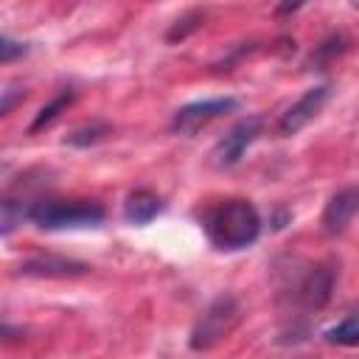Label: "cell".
<instances>
[{"label":"cell","instance_id":"cell-1","mask_svg":"<svg viewBox=\"0 0 359 359\" xmlns=\"http://www.w3.org/2000/svg\"><path fill=\"white\" fill-rule=\"evenodd\" d=\"M208 241L216 250L236 252L247 250L261 236V216L250 199H224L213 208H208L199 219Z\"/></svg>","mask_w":359,"mask_h":359},{"label":"cell","instance_id":"cell-2","mask_svg":"<svg viewBox=\"0 0 359 359\" xmlns=\"http://www.w3.org/2000/svg\"><path fill=\"white\" fill-rule=\"evenodd\" d=\"M107 219L104 208L95 202H34L28 205V222H34L39 230H84L98 227Z\"/></svg>","mask_w":359,"mask_h":359},{"label":"cell","instance_id":"cell-3","mask_svg":"<svg viewBox=\"0 0 359 359\" xmlns=\"http://www.w3.org/2000/svg\"><path fill=\"white\" fill-rule=\"evenodd\" d=\"M241 320V306L233 294H219L208 303V309L202 311V317L196 320V325L191 328V351H210L219 342L227 339V334L238 325Z\"/></svg>","mask_w":359,"mask_h":359},{"label":"cell","instance_id":"cell-4","mask_svg":"<svg viewBox=\"0 0 359 359\" xmlns=\"http://www.w3.org/2000/svg\"><path fill=\"white\" fill-rule=\"evenodd\" d=\"M236 109H238V98H233V95L191 101V104L180 107V109L171 115L168 126H171L174 135H194V132H199L202 126H208L210 121L224 118V115H230V112H236Z\"/></svg>","mask_w":359,"mask_h":359},{"label":"cell","instance_id":"cell-5","mask_svg":"<svg viewBox=\"0 0 359 359\" xmlns=\"http://www.w3.org/2000/svg\"><path fill=\"white\" fill-rule=\"evenodd\" d=\"M261 129H264V121L261 118H244V121H238L236 126H230L216 140V146L210 151V163L216 168H233L244 157V151L261 137Z\"/></svg>","mask_w":359,"mask_h":359},{"label":"cell","instance_id":"cell-6","mask_svg":"<svg viewBox=\"0 0 359 359\" xmlns=\"http://www.w3.org/2000/svg\"><path fill=\"white\" fill-rule=\"evenodd\" d=\"M328 98H331V87H328V84H317V87L306 90V93L278 118V135H280V137H292V135H297L300 129H306V126L323 112V107L328 104Z\"/></svg>","mask_w":359,"mask_h":359},{"label":"cell","instance_id":"cell-7","mask_svg":"<svg viewBox=\"0 0 359 359\" xmlns=\"http://www.w3.org/2000/svg\"><path fill=\"white\" fill-rule=\"evenodd\" d=\"M331 292H334V269L325 266V264H317V266H309L294 289H292V297L303 306V309H323L328 300H331Z\"/></svg>","mask_w":359,"mask_h":359},{"label":"cell","instance_id":"cell-8","mask_svg":"<svg viewBox=\"0 0 359 359\" xmlns=\"http://www.w3.org/2000/svg\"><path fill=\"white\" fill-rule=\"evenodd\" d=\"M356 205H359V194L353 185L337 191L328 202H325V210H323V230L328 236H342L348 230V224L353 222L356 216Z\"/></svg>","mask_w":359,"mask_h":359},{"label":"cell","instance_id":"cell-9","mask_svg":"<svg viewBox=\"0 0 359 359\" xmlns=\"http://www.w3.org/2000/svg\"><path fill=\"white\" fill-rule=\"evenodd\" d=\"M22 275H34V278H79L87 275L90 266L79 264V261H67V258H53V255H39V258H28L20 264Z\"/></svg>","mask_w":359,"mask_h":359},{"label":"cell","instance_id":"cell-10","mask_svg":"<svg viewBox=\"0 0 359 359\" xmlns=\"http://www.w3.org/2000/svg\"><path fill=\"white\" fill-rule=\"evenodd\" d=\"M160 210H163V199L149 188L132 191L123 202V219L129 224H149Z\"/></svg>","mask_w":359,"mask_h":359},{"label":"cell","instance_id":"cell-11","mask_svg":"<svg viewBox=\"0 0 359 359\" xmlns=\"http://www.w3.org/2000/svg\"><path fill=\"white\" fill-rule=\"evenodd\" d=\"M73 101H76V90H62V93H56V95H53V98H50V101L36 112V118L31 121V126H28V129H31V132H39V129L50 126V123H53V121H56V118H59V115H62Z\"/></svg>","mask_w":359,"mask_h":359},{"label":"cell","instance_id":"cell-12","mask_svg":"<svg viewBox=\"0 0 359 359\" xmlns=\"http://www.w3.org/2000/svg\"><path fill=\"white\" fill-rule=\"evenodd\" d=\"M107 135H109V126H107V123H101V121H90V123L76 126V129L65 137V143H67V146H76V149H90V146L101 143Z\"/></svg>","mask_w":359,"mask_h":359},{"label":"cell","instance_id":"cell-13","mask_svg":"<svg viewBox=\"0 0 359 359\" xmlns=\"http://www.w3.org/2000/svg\"><path fill=\"white\" fill-rule=\"evenodd\" d=\"M325 342L331 345H356L359 342V320L356 314H345L334 328H328L325 334Z\"/></svg>","mask_w":359,"mask_h":359},{"label":"cell","instance_id":"cell-14","mask_svg":"<svg viewBox=\"0 0 359 359\" xmlns=\"http://www.w3.org/2000/svg\"><path fill=\"white\" fill-rule=\"evenodd\" d=\"M28 219V208L14 199H0V236H8L20 227V222Z\"/></svg>","mask_w":359,"mask_h":359},{"label":"cell","instance_id":"cell-15","mask_svg":"<svg viewBox=\"0 0 359 359\" xmlns=\"http://www.w3.org/2000/svg\"><path fill=\"white\" fill-rule=\"evenodd\" d=\"M345 50H348V39H345L342 34H331L325 42L317 45V50L311 53V62H314V65H331V62L339 59Z\"/></svg>","mask_w":359,"mask_h":359},{"label":"cell","instance_id":"cell-16","mask_svg":"<svg viewBox=\"0 0 359 359\" xmlns=\"http://www.w3.org/2000/svg\"><path fill=\"white\" fill-rule=\"evenodd\" d=\"M202 20H205L202 11H188V14H182V17L168 28L165 39H168V42H182V39L191 36L196 28H202Z\"/></svg>","mask_w":359,"mask_h":359},{"label":"cell","instance_id":"cell-17","mask_svg":"<svg viewBox=\"0 0 359 359\" xmlns=\"http://www.w3.org/2000/svg\"><path fill=\"white\" fill-rule=\"evenodd\" d=\"M31 50L28 42H20V39H11L6 34H0V62H14L20 56H25Z\"/></svg>","mask_w":359,"mask_h":359},{"label":"cell","instance_id":"cell-18","mask_svg":"<svg viewBox=\"0 0 359 359\" xmlns=\"http://www.w3.org/2000/svg\"><path fill=\"white\" fill-rule=\"evenodd\" d=\"M25 90L22 87H8L0 93V118H6L11 109H17V104H22Z\"/></svg>","mask_w":359,"mask_h":359},{"label":"cell","instance_id":"cell-19","mask_svg":"<svg viewBox=\"0 0 359 359\" xmlns=\"http://www.w3.org/2000/svg\"><path fill=\"white\" fill-rule=\"evenodd\" d=\"M306 3H309V0H278V6H275V14H278V17H289V14L300 11Z\"/></svg>","mask_w":359,"mask_h":359},{"label":"cell","instance_id":"cell-20","mask_svg":"<svg viewBox=\"0 0 359 359\" xmlns=\"http://www.w3.org/2000/svg\"><path fill=\"white\" fill-rule=\"evenodd\" d=\"M17 337H20V331L14 325H8V323L0 320V339H17Z\"/></svg>","mask_w":359,"mask_h":359},{"label":"cell","instance_id":"cell-21","mask_svg":"<svg viewBox=\"0 0 359 359\" xmlns=\"http://www.w3.org/2000/svg\"><path fill=\"white\" fill-rule=\"evenodd\" d=\"M348 3H351V6H356V0H348Z\"/></svg>","mask_w":359,"mask_h":359}]
</instances>
